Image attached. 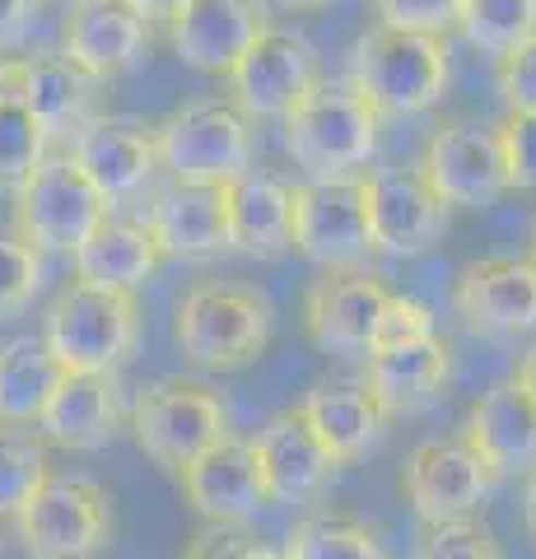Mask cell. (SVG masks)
<instances>
[{"label":"cell","instance_id":"cell-1","mask_svg":"<svg viewBox=\"0 0 536 559\" xmlns=\"http://www.w3.org/2000/svg\"><path fill=\"white\" fill-rule=\"evenodd\" d=\"M275 308L243 280H196L172 312V341L182 359L205 373H238L266 355Z\"/></svg>","mask_w":536,"mask_h":559},{"label":"cell","instance_id":"cell-2","mask_svg":"<svg viewBox=\"0 0 536 559\" xmlns=\"http://www.w3.org/2000/svg\"><path fill=\"white\" fill-rule=\"evenodd\" d=\"M345 80L378 117H420L448 94V80H453L448 38L373 24L345 57Z\"/></svg>","mask_w":536,"mask_h":559},{"label":"cell","instance_id":"cell-3","mask_svg":"<svg viewBox=\"0 0 536 559\" xmlns=\"http://www.w3.org/2000/svg\"><path fill=\"white\" fill-rule=\"evenodd\" d=\"M285 154L308 178H355L378 150V117L345 75H318L281 117Z\"/></svg>","mask_w":536,"mask_h":559},{"label":"cell","instance_id":"cell-4","mask_svg":"<svg viewBox=\"0 0 536 559\" xmlns=\"http://www.w3.org/2000/svg\"><path fill=\"white\" fill-rule=\"evenodd\" d=\"M141 331L145 318L135 294L71 280L51 299L38 336L47 341V349L57 355L65 373H117L122 364L135 359Z\"/></svg>","mask_w":536,"mask_h":559},{"label":"cell","instance_id":"cell-5","mask_svg":"<svg viewBox=\"0 0 536 559\" xmlns=\"http://www.w3.org/2000/svg\"><path fill=\"white\" fill-rule=\"evenodd\" d=\"M131 433L135 448L168 476H182L201 452L229 439V406L211 382L196 378H159L135 392L131 401Z\"/></svg>","mask_w":536,"mask_h":559},{"label":"cell","instance_id":"cell-6","mask_svg":"<svg viewBox=\"0 0 536 559\" xmlns=\"http://www.w3.org/2000/svg\"><path fill=\"white\" fill-rule=\"evenodd\" d=\"M154 154L159 173L178 182H211L229 187L234 178L252 173V121L234 108L229 98H196L178 112L154 121Z\"/></svg>","mask_w":536,"mask_h":559},{"label":"cell","instance_id":"cell-7","mask_svg":"<svg viewBox=\"0 0 536 559\" xmlns=\"http://www.w3.org/2000/svg\"><path fill=\"white\" fill-rule=\"evenodd\" d=\"M14 201V234L43 257H75L80 242L103 219H112V205L84 178L71 154H47L28 178L10 191Z\"/></svg>","mask_w":536,"mask_h":559},{"label":"cell","instance_id":"cell-8","mask_svg":"<svg viewBox=\"0 0 536 559\" xmlns=\"http://www.w3.org/2000/svg\"><path fill=\"white\" fill-rule=\"evenodd\" d=\"M28 559H98L112 540V495L90 476L51 471L14 513Z\"/></svg>","mask_w":536,"mask_h":559},{"label":"cell","instance_id":"cell-9","mask_svg":"<svg viewBox=\"0 0 536 559\" xmlns=\"http://www.w3.org/2000/svg\"><path fill=\"white\" fill-rule=\"evenodd\" d=\"M5 90L20 94V103L43 127L47 145H71L80 131L108 117L98 75L75 66L65 51H38V57H5Z\"/></svg>","mask_w":536,"mask_h":559},{"label":"cell","instance_id":"cell-10","mask_svg":"<svg viewBox=\"0 0 536 559\" xmlns=\"http://www.w3.org/2000/svg\"><path fill=\"white\" fill-rule=\"evenodd\" d=\"M318 75H322L318 47L299 28L266 24L224 75V90H229V103L248 121H281Z\"/></svg>","mask_w":536,"mask_h":559},{"label":"cell","instance_id":"cell-11","mask_svg":"<svg viewBox=\"0 0 536 559\" xmlns=\"http://www.w3.org/2000/svg\"><path fill=\"white\" fill-rule=\"evenodd\" d=\"M294 252L318 271H369L373 242L359 178H308L294 187Z\"/></svg>","mask_w":536,"mask_h":559},{"label":"cell","instance_id":"cell-12","mask_svg":"<svg viewBox=\"0 0 536 559\" xmlns=\"http://www.w3.org/2000/svg\"><path fill=\"white\" fill-rule=\"evenodd\" d=\"M425 182L439 191L448 210H486L509 191L504 145H499L495 121L453 117L425 140L420 164Z\"/></svg>","mask_w":536,"mask_h":559},{"label":"cell","instance_id":"cell-13","mask_svg":"<svg viewBox=\"0 0 536 559\" xmlns=\"http://www.w3.org/2000/svg\"><path fill=\"white\" fill-rule=\"evenodd\" d=\"M359 191H365L373 252L420 257L429 248H439V238L448 234V205L439 201V191L425 182V173L415 164L373 168L369 178H359Z\"/></svg>","mask_w":536,"mask_h":559},{"label":"cell","instance_id":"cell-14","mask_svg":"<svg viewBox=\"0 0 536 559\" xmlns=\"http://www.w3.org/2000/svg\"><path fill=\"white\" fill-rule=\"evenodd\" d=\"M495 489L490 466L476 457L466 439H425L410 448L402 466V495L425 522H448V518H472L486 495Z\"/></svg>","mask_w":536,"mask_h":559},{"label":"cell","instance_id":"cell-15","mask_svg":"<svg viewBox=\"0 0 536 559\" xmlns=\"http://www.w3.org/2000/svg\"><path fill=\"white\" fill-rule=\"evenodd\" d=\"M457 318L476 336L504 341L536 331V261L532 257H480L466 261L453 285Z\"/></svg>","mask_w":536,"mask_h":559},{"label":"cell","instance_id":"cell-16","mask_svg":"<svg viewBox=\"0 0 536 559\" xmlns=\"http://www.w3.org/2000/svg\"><path fill=\"white\" fill-rule=\"evenodd\" d=\"M141 224L172 261H211L229 252V201L224 187L211 182H154Z\"/></svg>","mask_w":536,"mask_h":559},{"label":"cell","instance_id":"cell-17","mask_svg":"<svg viewBox=\"0 0 536 559\" xmlns=\"http://www.w3.org/2000/svg\"><path fill=\"white\" fill-rule=\"evenodd\" d=\"M388 285L373 271H322L303 294V336L322 355H369Z\"/></svg>","mask_w":536,"mask_h":559},{"label":"cell","instance_id":"cell-18","mask_svg":"<svg viewBox=\"0 0 536 559\" xmlns=\"http://www.w3.org/2000/svg\"><path fill=\"white\" fill-rule=\"evenodd\" d=\"M252 452L266 485V503H313L341 471V457L308 429V419L299 411L271 415L257 429Z\"/></svg>","mask_w":536,"mask_h":559},{"label":"cell","instance_id":"cell-19","mask_svg":"<svg viewBox=\"0 0 536 559\" xmlns=\"http://www.w3.org/2000/svg\"><path fill=\"white\" fill-rule=\"evenodd\" d=\"M65 154H71V159L84 168V178L103 191V201H108L112 210L150 197L154 178H159L154 131L141 127V121L112 117V112L103 121H94L90 131H80Z\"/></svg>","mask_w":536,"mask_h":559},{"label":"cell","instance_id":"cell-20","mask_svg":"<svg viewBox=\"0 0 536 559\" xmlns=\"http://www.w3.org/2000/svg\"><path fill=\"white\" fill-rule=\"evenodd\" d=\"M266 24L271 14L262 0H187L164 28L182 66L205 70V75H229Z\"/></svg>","mask_w":536,"mask_h":559},{"label":"cell","instance_id":"cell-21","mask_svg":"<svg viewBox=\"0 0 536 559\" xmlns=\"http://www.w3.org/2000/svg\"><path fill=\"white\" fill-rule=\"evenodd\" d=\"M448 382H453V349L443 336L373 349V355H365V373H359V388L373 396V406L388 419H410L439 406Z\"/></svg>","mask_w":536,"mask_h":559},{"label":"cell","instance_id":"cell-22","mask_svg":"<svg viewBox=\"0 0 536 559\" xmlns=\"http://www.w3.org/2000/svg\"><path fill=\"white\" fill-rule=\"evenodd\" d=\"M154 28L122 0H71L61 20V51L75 66H84L103 84L117 80L122 70L150 51Z\"/></svg>","mask_w":536,"mask_h":559},{"label":"cell","instance_id":"cell-23","mask_svg":"<svg viewBox=\"0 0 536 559\" xmlns=\"http://www.w3.org/2000/svg\"><path fill=\"white\" fill-rule=\"evenodd\" d=\"M178 480L201 522L243 527L248 518H257V509H266V485H262V471H257L252 439H234L229 433L211 452H201Z\"/></svg>","mask_w":536,"mask_h":559},{"label":"cell","instance_id":"cell-24","mask_svg":"<svg viewBox=\"0 0 536 559\" xmlns=\"http://www.w3.org/2000/svg\"><path fill=\"white\" fill-rule=\"evenodd\" d=\"M462 439L490 466L495 480L536 466V401L517 382H495L472 401L462 419Z\"/></svg>","mask_w":536,"mask_h":559},{"label":"cell","instance_id":"cell-25","mask_svg":"<svg viewBox=\"0 0 536 559\" xmlns=\"http://www.w3.org/2000/svg\"><path fill=\"white\" fill-rule=\"evenodd\" d=\"M117 425H122L117 373H65L57 382V392L47 396L33 429L47 439V448L98 452L117 439Z\"/></svg>","mask_w":536,"mask_h":559},{"label":"cell","instance_id":"cell-26","mask_svg":"<svg viewBox=\"0 0 536 559\" xmlns=\"http://www.w3.org/2000/svg\"><path fill=\"white\" fill-rule=\"evenodd\" d=\"M229 201V252L281 261L294 252V187L266 173H243L224 187Z\"/></svg>","mask_w":536,"mask_h":559},{"label":"cell","instance_id":"cell-27","mask_svg":"<svg viewBox=\"0 0 536 559\" xmlns=\"http://www.w3.org/2000/svg\"><path fill=\"white\" fill-rule=\"evenodd\" d=\"M294 411L336 452L341 466L369 457V452L383 443V429H388V415L373 406V396L359 388V382H313Z\"/></svg>","mask_w":536,"mask_h":559},{"label":"cell","instance_id":"cell-28","mask_svg":"<svg viewBox=\"0 0 536 559\" xmlns=\"http://www.w3.org/2000/svg\"><path fill=\"white\" fill-rule=\"evenodd\" d=\"M159 261H164L159 242L150 238L141 219H103L90 234V242H80L71 266H75V280H84V285L135 294L159 271Z\"/></svg>","mask_w":536,"mask_h":559},{"label":"cell","instance_id":"cell-29","mask_svg":"<svg viewBox=\"0 0 536 559\" xmlns=\"http://www.w3.org/2000/svg\"><path fill=\"white\" fill-rule=\"evenodd\" d=\"M65 369L43 336H14L0 345V425H38L47 396Z\"/></svg>","mask_w":536,"mask_h":559},{"label":"cell","instance_id":"cell-30","mask_svg":"<svg viewBox=\"0 0 536 559\" xmlns=\"http://www.w3.org/2000/svg\"><path fill=\"white\" fill-rule=\"evenodd\" d=\"M281 559H388V550L369 522L350 513H318L285 536Z\"/></svg>","mask_w":536,"mask_h":559},{"label":"cell","instance_id":"cell-31","mask_svg":"<svg viewBox=\"0 0 536 559\" xmlns=\"http://www.w3.org/2000/svg\"><path fill=\"white\" fill-rule=\"evenodd\" d=\"M457 28L486 57H504L536 38V0H462Z\"/></svg>","mask_w":536,"mask_h":559},{"label":"cell","instance_id":"cell-32","mask_svg":"<svg viewBox=\"0 0 536 559\" xmlns=\"http://www.w3.org/2000/svg\"><path fill=\"white\" fill-rule=\"evenodd\" d=\"M51 476L47 439L33 425H0V518H14L20 503Z\"/></svg>","mask_w":536,"mask_h":559},{"label":"cell","instance_id":"cell-33","mask_svg":"<svg viewBox=\"0 0 536 559\" xmlns=\"http://www.w3.org/2000/svg\"><path fill=\"white\" fill-rule=\"evenodd\" d=\"M51 154L43 127L20 103V94H0V191H14Z\"/></svg>","mask_w":536,"mask_h":559},{"label":"cell","instance_id":"cell-34","mask_svg":"<svg viewBox=\"0 0 536 559\" xmlns=\"http://www.w3.org/2000/svg\"><path fill=\"white\" fill-rule=\"evenodd\" d=\"M415 559H504V546H499L495 532L472 513V518L425 522Z\"/></svg>","mask_w":536,"mask_h":559},{"label":"cell","instance_id":"cell-35","mask_svg":"<svg viewBox=\"0 0 536 559\" xmlns=\"http://www.w3.org/2000/svg\"><path fill=\"white\" fill-rule=\"evenodd\" d=\"M43 289V252H33L14 229H0V318L24 312Z\"/></svg>","mask_w":536,"mask_h":559},{"label":"cell","instance_id":"cell-36","mask_svg":"<svg viewBox=\"0 0 536 559\" xmlns=\"http://www.w3.org/2000/svg\"><path fill=\"white\" fill-rule=\"evenodd\" d=\"M439 336V318L425 299H410V294H388L383 312H378V326H373V341H369V355L373 349H396V345H415V341H429Z\"/></svg>","mask_w":536,"mask_h":559},{"label":"cell","instance_id":"cell-37","mask_svg":"<svg viewBox=\"0 0 536 559\" xmlns=\"http://www.w3.org/2000/svg\"><path fill=\"white\" fill-rule=\"evenodd\" d=\"M499 127L509 191H536V112H509Z\"/></svg>","mask_w":536,"mask_h":559},{"label":"cell","instance_id":"cell-38","mask_svg":"<svg viewBox=\"0 0 536 559\" xmlns=\"http://www.w3.org/2000/svg\"><path fill=\"white\" fill-rule=\"evenodd\" d=\"M378 24L388 28H415V33H443L457 28L462 0H373Z\"/></svg>","mask_w":536,"mask_h":559},{"label":"cell","instance_id":"cell-39","mask_svg":"<svg viewBox=\"0 0 536 559\" xmlns=\"http://www.w3.org/2000/svg\"><path fill=\"white\" fill-rule=\"evenodd\" d=\"M495 94L509 112H536V38L495 57Z\"/></svg>","mask_w":536,"mask_h":559},{"label":"cell","instance_id":"cell-40","mask_svg":"<svg viewBox=\"0 0 536 559\" xmlns=\"http://www.w3.org/2000/svg\"><path fill=\"white\" fill-rule=\"evenodd\" d=\"M182 559H281V550H266L243 527H224V522H205L192 532Z\"/></svg>","mask_w":536,"mask_h":559},{"label":"cell","instance_id":"cell-41","mask_svg":"<svg viewBox=\"0 0 536 559\" xmlns=\"http://www.w3.org/2000/svg\"><path fill=\"white\" fill-rule=\"evenodd\" d=\"M38 14H43V0H0V57L24 51Z\"/></svg>","mask_w":536,"mask_h":559},{"label":"cell","instance_id":"cell-42","mask_svg":"<svg viewBox=\"0 0 536 559\" xmlns=\"http://www.w3.org/2000/svg\"><path fill=\"white\" fill-rule=\"evenodd\" d=\"M122 5H127V10H135V14H141V20L154 28V24H168L172 14H178V10L187 5V0H122Z\"/></svg>","mask_w":536,"mask_h":559},{"label":"cell","instance_id":"cell-43","mask_svg":"<svg viewBox=\"0 0 536 559\" xmlns=\"http://www.w3.org/2000/svg\"><path fill=\"white\" fill-rule=\"evenodd\" d=\"M523 527H527V540L536 546V466L527 471V485H523Z\"/></svg>","mask_w":536,"mask_h":559},{"label":"cell","instance_id":"cell-44","mask_svg":"<svg viewBox=\"0 0 536 559\" xmlns=\"http://www.w3.org/2000/svg\"><path fill=\"white\" fill-rule=\"evenodd\" d=\"M513 382H517V388H523L532 401H536V345L527 349V355L523 359H517V369H513Z\"/></svg>","mask_w":536,"mask_h":559},{"label":"cell","instance_id":"cell-45","mask_svg":"<svg viewBox=\"0 0 536 559\" xmlns=\"http://www.w3.org/2000/svg\"><path fill=\"white\" fill-rule=\"evenodd\" d=\"M285 10H326L332 5V0H281Z\"/></svg>","mask_w":536,"mask_h":559},{"label":"cell","instance_id":"cell-46","mask_svg":"<svg viewBox=\"0 0 536 559\" xmlns=\"http://www.w3.org/2000/svg\"><path fill=\"white\" fill-rule=\"evenodd\" d=\"M0 94H5V57H0Z\"/></svg>","mask_w":536,"mask_h":559},{"label":"cell","instance_id":"cell-47","mask_svg":"<svg viewBox=\"0 0 536 559\" xmlns=\"http://www.w3.org/2000/svg\"><path fill=\"white\" fill-rule=\"evenodd\" d=\"M532 261H536V219H532Z\"/></svg>","mask_w":536,"mask_h":559},{"label":"cell","instance_id":"cell-48","mask_svg":"<svg viewBox=\"0 0 536 559\" xmlns=\"http://www.w3.org/2000/svg\"><path fill=\"white\" fill-rule=\"evenodd\" d=\"M65 5H71V0H65Z\"/></svg>","mask_w":536,"mask_h":559}]
</instances>
